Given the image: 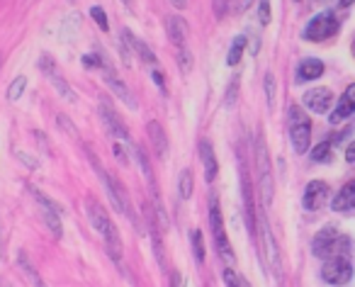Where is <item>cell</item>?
<instances>
[{"mask_svg": "<svg viewBox=\"0 0 355 287\" xmlns=\"http://www.w3.org/2000/svg\"><path fill=\"white\" fill-rule=\"evenodd\" d=\"M46 78H49V83L54 85V90L61 95V98L66 100V103H76V93H73V88H71V85H69V80L61 78L59 71H54V73L46 76Z\"/></svg>", "mask_w": 355, "mask_h": 287, "instance_id": "22", "label": "cell"}, {"mask_svg": "<svg viewBox=\"0 0 355 287\" xmlns=\"http://www.w3.org/2000/svg\"><path fill=\"white\" fill-rule=\"evenodd\" d=\"M193 253H195V261L198 263H205V238H202V232L195 229L193 232Z\"/></svg>", "mask_w": 355, "mask_h": 287, "instance_id": "28", "label": "cell"}, {"mask_svg": "<svg viewBox=\"0 0 355 287\" xmlns=\"http://www.w3.org/2000/svg\"><path fill=\"white\" fill-rule=\"evenodd\" d=\"M83 66L85 69H105V61L100 59V54H93V51H90V54H83Z\"/></svg>", "mask_w": 355, "mask_h": 287, "instance_id": "32", "label": "cell"}, {"mask_svg": "<svg viewBox=\"0 0 355 287\" xmlns=\"http://www.w3.org/2000/svg\"><path fill=\"white\" fill-rule=\"evenodd\" d=\"M348 253H350V238L343 236L336 227H324L314 236V256L324 258V261L348 256Z\"/></svg>", "mask_w": 355, "mask_h": 287, "instance_id": "2", "label": "cell"}, {"mask_svg": "<svg viewBox=\"0 0 355 287\" xmlns=\"http://www.w3.org/2000/svg\"><path fill=\"white\" fill-rule=\"evenodd\" d=\"M85 212H88L90 227H93L103 238H110V236H114V234H119L117 229H114L112 219H110L107 209H105L98 200H90V198L85 200Z\"/></svg>", "mask_w": 355, "mask_h": 287, "instance_id": "7", "label": "cell"}, {"mask_svg": "<svg viewBox=\"0 0 355 287\" xmlns=\"http://www.w3.org/2000/svg\"><path fill=\"white\" fill-rule=\"evenodd\" d=\"M32 198H35L37 205H40V214H42V219H44L46 229H49L56 238H61V234H64V224H61L59 207H56V205L51 202L46 195H42L37 188H32Z\"/></svg>", "mask_w": 355, "mask_h": 287, "instance_id": "8", "label": "cell"}, {"mask_svg": "<svg viewBox=\"0 0 355 287\" xmlns=\"http://www.w3.org/2000/svg\"><path fill=\"white\" fill-rule=\"evenodd\" d=\"M258 20L261 25L270 22V0H258Z\"/></svg>", "mask_w": 355, "mask_h": 287, "instance_id": "33", "label": "cell"}, {"mask_svg": "<svg viewBox=\"0 0 355 287\" xmlns=\"http://www.w3.org/2000/svg\"><path fill=\"white\" fill-rule=\"evenodd\" d=\"M241 287H251V285H248V282H246V280H241Z\"/></svg>", "mask_w": 355, "mask_h": 287, "instance_id": "44", "label": "cell"}, {"mask_svg": "<svg viewBox=\"0 0 355 287\" xmlns=\"http://www.w3.org/2000/svg\"><path fill=\"white\" fill-rule=\"evenodd\" d=\"M209 227H212V236H214V243H217V253L227 263H234V251L227 238V229H224V219H222L217 195H209Z\"/></svg>", "mask_w": 355, "mask_h": 287, "instance_id": "4", "label": "cell"}, {"mask_svg": "<svg viewBox=\"0 0 355 287\" xmlns=\"http://www.w3.org/2000/svg\"><path fill=\"white\" fill-rule=\"evenodd\" d=\"M146 134H148V141H151L153 154H156L158 159H163V156H166V151H168V137H166V132H163L161 122L151 119V122L146 124Z\"/></svg>", "mask_w": 355, "mask_h": 287, "instance_id": "16", "label": "cell"}, {"mask_svg": "<svg viewBox=\"0 0 355 287\" xmlns=\"http://www.w3.org/2000/svg\"><path fill=\"white\" fill-rule=\"evenodd\" d=\"M253 151H256V168H258V193H261L263 207H270L272 193H275V180H272L270 154H268L266 137H263L261 129H256V137H253Z\"/></svg>", "mask_w": 355, "mask_h": 287, "instance_id": "1", "label": "cell"}, {"mask_svg": "<svg viewBox=\"0 0 355 287\" xmlns=\"http://www.w3.org/2000/svg\"><path fill=\"white\" fill-rule=\"evenodd\" d=\"M25 88H27V78H25V76H17V78L8 85V100H10V103L20 100L22 93H25Z\"/></svg>", "mask_w": 355, "mask_h": 287, "instance_id": "27", "label": "cell"}, {"mask_svg": "<svg viewBox=\"0 0 355 287\" xmlns=\"http://www.w3.org/2000/svg\"><path fill=\"white\" fill-rule=\"evenodd\" d=\"M100 119H103L105 129L110 132V137L114 139V141L124 144V146H134L132 139H129V132L127 127H124V122L117 117V112H114L112 107H110L107 103H100Z\"/></svg>", "mask_w": 355, "mask_h": 287, "instance_id": "9", "label": "cell"}, {"mask_svg": "<svg viewBox=\"0 0 355 287\" xmlns=\"http://www.w3.org/2000/svg\"><path fill=\"white\" fill-rule=\"evenodd\" d=\"M319 76H324V61L319 59H304L297 66V83H306V80H316Z\"/></svg>", "mask_w": 355, "mask_h": 287, "instance_id": "18", "label": "cell"}, {"mask_svg": "<svg viewBox=\"0 0 355 287\" xmlns=\"http://www.w3.org/2000/svg\"><path fill=\"white\" fill-rule=\"evenodd\" d=\"M355 112V83L345 88V93L340 95V100L336 103V110L331 112V124H340L343 119H348Z\"/></svg>", "mask_w": 355, "mask_h": 287, "instance_id": "14", "label": "cell"}, {"mask_svg": "<svg viewBox=\"0 0 355 287\" xmlns=\"http://www.w3.org/2000/svg\"><path fill=\"white\" fill-rule=\"evenodd\" d=\"M266 100L268 107L272 110V105H275V76L272 73H266Z\"/></svg>", "mask_w": 355, "mask_h": 287, "instance_id": "31", "label": "cell"}, {"mask_svg": "<svg viewBox=\"0 0 355 287\" xmlns=\"http://www.w3.org/2000/svg\"><path fill=\"white\" fill-rule=\"evenodd\" d=\"M331 207H334V212H350V209H355V180L345 183L336 193V198L331 200Z\"/></svg>", "mask_w": 355, "mask_h": 287, "instance_id": "17", "label": "cell"}, {"mask_svg": "<svg viewBox=\"0 0 355 287\" xmlns=\"http://www.w3.org/2000/svg\"><path fill=\"white\" fill-rule=\"evenodd\" d=\"M175 56H178L180 71H183V73H190V71H193V54H190V49H180Z\"/></svg>", "mask_w": 355, "mask_h": 287, "instance_id": "29", "label": "cell"}, {"mask_svg": "<svg viewBox=\"0 0 355 287\" xmlns=\"http://www.w3.org/2000/svg\"><path fill=\"white\" fill-rule=\"evenodd\" d=\"M173 287H183V277H180V272H173Z\"/></svg>", "mask_w": 355, "mask_h": 287, "instance_id": "41", "label": "cell"}, {"mask_svg": "<svg viewBox=\"0 0 355 287\" xmlns=\"http://www.w3.org/2000/svg\"><path fill=\"white\" fill-rule=\"evenodd\" d=\"M59 127L64 129V132L69 134V137L78 139V129H76V124L69 122V117H66V114H59Z\"/></svg>", "mask_w": 355, "mask_h": 287, "instance_id": "35", "label": "cell"}, {"mask_svg": "<svg viewBox=\"0 0 355 287\" xmlns=\"http://www.w3.org/2000/svg\"><path fill=\"white\" fill-rule=\"evenodd\" d=\"M151 78L156 80V85H158V88H161V93H166V83H163L161 71H158V69H151Z\"/></svg>", "mask_w": 355, "mask_h": 287, "instance_id": "38", "label": "cell"}, {"mask_svg": "<svg viewBox=\"0 0 355 287\" xmlns=\"http://www.w3.org/2000/svg\"><path fill=\"white\" fill-rule=\"evenodd\" d=\"M261 232H263V241H266V261H268V268H272V270H277L280 268V261H277V243L275 238H272V232L270 227H268L266 219H261Z\"/></svg>", "mask_w": 355, "mask_h": 287, "instance_id": "20", "label": "cell"}, {"mask_svg": "<svg viewBox=\"0 0 355 287\" xmlns=\"http://www.w3.org/2000/svg\"><path fill=\"white\" fill-rule=\"evenodd\" d=\"M134 51H137L139 59H141L146 66H151V69H158V59H156V54H153L151 46H148L146 42L137 40V44H134Z\"/></svg>", "mask_w": 355, "mask_h": 287, "instance_id": "24", "label": "cell"}, {"mask_svg": "<svg viewBox=\"0 0 355 287\" xmlns=\"http://www.w3.org/2000/svg\"><path fill=\"white\" fill-rule=\"evenodd\" d=\"M198 149H200V159H202L205 180H207V183H214L219 164H217V156H214V149H212V144H209V139H200Z\"/></svg>", "mask_w": 355, "mask_h": 287, "instance_id": "15", "label": "cell"}, {"mask_svg": "<svg viewBox=\"0 0 355 287\" xmlns=\"http://www.w3.org/2000/svg\"><path fill=\"white\" fill-rule=\"evenodd\" d=\"M103 78L105 83H107V88L112 90L114 98H119L124 105H127L129 110H137V98L132 95V90L127 88V83H124L122 78H119L117 73H114V69H110V66H105L103 69Z\"/></svg>", "mask_w": 355, "mask_h": 287, "instance_id": "10", "label": "cell"}, {"mask_svg": "<svg viewBox=\"0 0 355 287\" xmlns=\"http://www.w3.org/2000/svg\"><path fill=\"white\" fill-rule=\"evenodd\" d=\"M166 30H168V40L173 42V46H175L178 51L180 49H188V22L183 20L180 15H171L166 20Z\"/></svg>", "mask_w": 355, "mask_h": 287, "instance_id": "12", "label": "cell"}, {"mask_svg": "<svg viewBox=\"0 0 355 287\" xmlns=\"http://www.w3.org/2000/svg\"><path fill=\"white\" fill-rule=\"evenodd\" d=\"M326 200H329V185H326L324 180H311V183L306 185V190H304L302 205H304V209L314 212V209L324 207Z\"/></svg>", "mask_w": 355, "mask_h": 287, "instance_id": "11", "label": "cell"}, {"mask_svg": "<svg viewBox=\"0 0 355 287\" xmlns=\"http://www.w3.org/2000/svg\"><path fill=\"white\" fill-rule=\"evenodd\" d=\"M40 69H42V73H44V76H51V73H54V71H56L54 59H51L49 54H44V56H42V59H40Z\"/></svg>", "mask_w": 355, "mask_h": 287, "instance_id": "37", "label": "cell"}, {"mask_svg": "<svg viewBox=\"0 0 355 287\" xmlns=\"http://www.w3.org/2000/svg\"><path fill=\"white\" fill-rule=\"evenodd\" d=\"M331 105H334V93L329 88H314L304 93V107H309L311 112L324 114L331 110Z\"/></svg>", "mask_w": 355, "mask_h": 287, "instance_id": "13", "label": "cell"}, {"mask_svg": "<svg viewBox=\"0 0 355 287\" xmlns=\"http://www.w3.org/2000/svg\"><path fill=\"white\" fill-rule=\"evenodd\" d=\"M253 3H256V0H232V3H229V8H232V12L241 15V12H246L248 8L253 6Z\"/></svg>", "mask_w": 355, "mask_h": 287, "instance_id": "36", "label": "cell"}, {"mask_svg": "<svg viewBox=\"0 0 355 287\" xmlns=\"http://www.w3.org/2000/svg\"><path fill=\"white\" fill-rule=\"evenodd\" d=\"M17 268H20V272L27 277V282H30L32 287H46L44 277L40 275V270H37V268L30 263V258H27V251L17 253Z\"/></svg>", "mask_w": 355, "mask_h": 287, "instance_id": "19", "label": "cell"}, {"mask_svg": "<svg viewBox=\"0 0 355 287\" xmlns=\"http://www.w3.org/2000/svg\"><path fill=\"white\" fill-rule=\"evenodd\" d=\"M90 17H93L95 22H98V27L103 32H107L110 30V22H107V15H105V10L100 6H93L90 8Z\"/></svg>", "mask_w": 355, "mask_h": 287, "instance_id": "30", "label": "cell"}, {"mask_svg": "<svg viewBox=\"0 0 355 287\" xmlns=\"http://www.w3.org/2000/svg\"><path fill=\"white\" fill-rule=\"evenodd\" d=\"M243 49H246V35H239L236 40H234L232 49H229L227 64L229 66H236L239 61H241V56H243Z\"/></svg>", "mask_w": 355, "mask_h": 287, "instance_id": "25", "label": "cell"}, {"mask_svg": "<svg viewBox=\"0 0 355 287\" xmlns=\"http://www.w3.org/2000/svg\"><path fill=\"white\" fill-rule=\"evenodd\" d=\"M241 280L243 277L234 268H224V282H227V287H241Z\"/></svg>", "mask_w": 355, "mask_h": 287, "instance_id": "34", "label": "cell"}, {"mask_svg": "<svg viewBox=\"0 0 355 287\" xmlns=\"http://www.w3.org/2000/svg\"><path fill=\"white\" fill-rule=\"evenodd\" d=\"M353 3H355V0H338V8H350Z\"/></svg>", "mask_w": 355, "mask_h": 287, "instance_id": "43", "label": "cell"}, {"mask_svg": "<svg viewBox=\"0 0 355 287\" xmlns=\"http://www.w3.org/2000/svg\"><path fill=\"white\" fill-rule=\"evenodd\" d=\"M188 3H190V0H171V6L178 8V10H185V8H188Z\"/></svg>", "mask_w": 355, "mask_h": 287, "instance_id": "39", "label": "cell"}, {"mask_svg": "<svg viewBox=\"0 0 355 287\" xmlns=\"http://www.w3.org/2000/svg\"><path fill=\"white\" fill-rule=\"evenodd\" d=\"M309 156H311V161H314V164H329L331 156H334V151H331V141L316 144L314 149H311Z\"/></svg>", "mask_w": 355, "mask_h": 287, "instance_id": "26", "label": "cell"}, {"mask_svg": "<svg viewBox=\"0 0 355 287\" xmlns=\"http://www.w3.org/2000/svg\"><path fill=\"white\" fill-rule=\"evenodd\" d=\"M241 193H243V205H246V222H248V229L253 234V219H256V212H253V193H251V180H248V173L246 168L241 166Z\"/></svg>", "mask_w": 355, "mask_h": 287, "instance_id": "21", "label": "cell"}, {"mask_svg": "<svg viewBox=\"0 0 355 287\" xmlns=\"http://www.w3.org/2000/svg\"><path fill=\"white\" fill-rule=\"evenodd\" d=\"M345 159H348V164H353V161H355V144H350V149H348V154H345Z\"/></svg>", "mask_w": 355, "mask_h": 287, "instance_id": "42", "label": "cell"}, {"mask_svg": "<svg viewBox=\"0 0 355 287\" xmlns=\"http://www.w3.org/2000/svg\"><path fill=\"white\" fill-rule=\"evenodd\" d=\"M321 277H324V282L336 287L348 285L353 280V263L348 261V256L329 258V261H324V268H321Z\"/></svg>", "mask_w": 355, "mask_h": 287, "instance_id": "6", "label": "cell"}, {"mask_svg": "<svg viewBox=\"0 0 355 287\" xmlns=\"http://www.w3.org/2000/svg\"><path fill=\"white\" fill-rule=\"evenodd\" d=\"M336 32H338V17L334 12H319V15H314L306 22V27L302 30V37L306 42H326Z\"/></svg>", "mask_w": 355, "mask_h": 287, "instance_id": "5", "label": "cell"}, {"mask_svg": "<svg viewBox=\"0 0 355 287\" xmlns=\"http://www.w3.org/2000/svg\"><path fill=\"white\" fill-rule=\"evenodd\" d=\"M287 129H290V141L292 149H295L297 156H304L309 151L311 144V122L306 117V112L297 105L290 107V114H287Z\"/></svg>", "mask_w": 355, "mask_h": 287, "instance_id": "3", "label": "cell"}, {"mask_svg": "<svg viewBox=\"0 0 355 287\" xmlns=\"http://www.w3.org/2000/svg\"><path fill=\"white\" fill-rule=\"evenodd\" d=\"M193 188H195L193 171L185 168L183 173H180V180H178V193H180V198H183V200H190V195H193Z\"/></svg>", "mask_w": 355, "mask_h": 287, "instance_id": "23", "label": "cell"}, {"mask_svg": "<svg viewBox=\"0 0 355 287\" xmlns=\"http://www.w3.org/2000/svg\"><path fill=\"white\" fill-rule=\"evenodd\" d=\"M0 258H3V241H0Z\"/></svg>", "mask_w": 355, "mask_h": 287, "instance_id": "45", "label": "cell"}, {"mask_svg": "<svg viewBox=\"0 0 355 287\" xmlns=\"http://www.w3.org/2000/svg\"><path fill=\"white\" fill-rule=\"evenodd\" d=\"M214 10H217L219 17L224 15V0H214Z\"/></svg>", "mask_w": 355, "mask_h": 287, "instance_id": "40", "label": "cell"}]
</instances>
